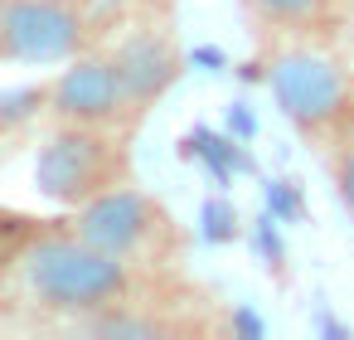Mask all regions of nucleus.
Instances as JSON below:
<instances>
[{
  "label": "nucleus",
  "instance_id": "nucleus-3",
  "mask_svg": "<svg viewBox=\"0 0 354 340\" xmlns=\"http://www.w3.org/2000/svg\"><path fill=\"white\" fill-rule=\"evenodd\" d=\"M267 88L296 136L325 151L344 141L354 107V69H344L325 44H277L267 59Z\"/></svg>",
  "mask_w": 354,
  "mask_h": 340
},
{
  "label": "nucleus",
  "instance_id": "nucleus-12",
  "mask_svg": "<svg viewBox=\"0 0 354 340\" xmlns=\"http://www.w3.org/2000/svg\"><path fill=\"white\" fill-rule=\"evenodd\" d=\"M44 117V83L39 88H15V93H0V132H15L25 122Z\"/></svg>",
  "mask_w": 354,
  "mask_h": 340
},
{
  "label": "nucleus",
  "instance_id": "nucleus-9",
  "mask_svg": "<svg viewBox=\"0 0 354 340\" xmlns=\"http://www.w3.org/2000/svg\"><path fill=\"white\" fill-rule=\"evenodd\" d=\"M185 156H194L214 180H233L238 170H252L243 141H238V136H218V132H209V127H194V132L185 136Z\"/></svg>",
  "mask_w": 354,
  "mask_h": 340
},
{
  "label": "nucleus",
  "instance_id": "nucleus-4",
  "mask_svg": "<svg viewBox=\"0 0 354 340\" xmlns=\"http://www.w3.org/2000/svg\"><path fill=\"white\" fill-rule=\"evenodd\" d=\"M35 190L59 209H78L127 180H136V156L127 132L107 127H64L49 122V136L35 146Z\"/></svg>",
  "mask_w": 354,
  "mask_h": 340
},
{
  "label": "nucleus",
  "instance_id": "nucleus-6",
  "mask_svg": "<svg viewBox=\"0 0 354 340\" xmlns=\"http://www.w3.org/2000/svg\"><path fill=\"white\" fill-rule=\"evenodd\" d=\"M44 117L64 122V127H107V132H127V136H136V127L146 122L107 49L102 54L88 49V54L68 59L64 73L44 83Z\"/></svg>",
  "mask_w": 354,
  "mask_h": 340
},
{
  "label": "nucleus",
  "instance_id": "nucleus-1",
  "mask_svg": "<svg viewBox=\"0 0 354 340\" xmlns=\"http://www.w3.org/2000/svg\"><path fill=\"white\" fill-rule=\"evenodd\" d=\"M15 277H20L25 296L39 311L83 321L93 311H107V306H122V301H141L146 296V277H160V272H136L122 258H107L102 248L78 238L73 224H64V229H39L35 238L20 243Z\"/></svg>",
  "mask_w": 354,
  "mask_h": 340
},
{
  "label": "nucleus",
  "instance_id": "nucleus-8",
  "mask_svg": "<svg viewBox=\"0 0 354 340\" xmlns=\"http://www.w3.org/2000/svg\"><path fill=\"white\" fill-rule=\"evenodd\" d=\"M354 0H238L243 20L272 44H330Z\"/></svg>",
  "mask_w": 354,
  "mask_h": 340
},
{
  "label": "nucleus",
  "instance_id": "nucleus-10",
  "mask_svg": "<svg viewBox=\"0 0 354 340\" xmlns=\"http://www.w3.org/2000/svg\"><path fill=\"white\" fill-rule=\"evenodd\" d=\"M204 243H214V248H223V243H233L238 233H243V219H238V209H233V199H223V195H214V199H204V209H199V229H194Z\"/></svg>",
  "mask_w": 354,
  "mask_h": 340
},
{
  "label": "nucleus",
  "instance_id": "nucleus-5",
  "mask_svg": "<svg viewBox=\"0 0 354 340\" xmlns=\"http://www.w3.org/2000/svg\"><path fill=\"white\" fill-rule=\"evenodd\" d=\"M102 35V20L88 0H10L0 30V64L54 69L88 54Z\"/></svg>",
  "mask_w": 354,
  "mask_h": 340
},
{
  "label": "nucleus",
  "instance_id": "nucleus-11",
  "mask_svg": "<svg viewBox=\"0 0 354 340\" xmlns=\"http://www.w3.org/2000/svg\"><path fill=\"white\" fill-rule=\"evenodd\" d=\"M325 170H330V185H335V199L354 219V136H344L325 151Z\"/></svg>",
  "mask_w": 354,
  "mask_h": 340
},
{
  "label": "nucleus",
  "instance_id": "nucleus-13",
  "mask_svg": "<svg viewBox=\"0 0 354 340\" xmlns=\"http://www.w3.org/2000/svg\"><path fill=\"white\" fill-rule=\"evenodd\" d=\"M267 214L277 224H296L301 219V190H296V180H267Z\"/></svg>",
  "mask_w": 354,
  "mask_h": 340
},
{
  "label": "nucleus",
  "instance_id": "nucleus-15",
  "mask_svg": "<svg viewBox=\"0 0 354 340\" xmlns=\"http://www.w3.org/2000/svg\"><path fill=\"white\" fill-rule=\"evenodd\" d=\"M252 132H257V122H252V112L238 102V107H228V136H238V141H252Z\"/></svg>",
  "mask_w": 354,
  "mask_h": 340
},
{
  "label": "nucleus",
  "instance_id": "nucleus-7",
  "mask_svg": "<svg viewBox=\"0 0 354 340\" xmlns=\"http://www.w3.org/2000/svg\"><path fill=\"white\" fill-rule=\"evenodd\" d=\"M107 54H112V64H117V73H122V83H127L131 102L141 107V117H146V112L180 83V73H185V54L175 49L170 30H156V25H141V30L122 35Z\"/></svg>",
  "mask_w": 354,
  "mask_h": 340
},
{
  "label": "nucleus",
  "instance_id": "nucleus-2",
  "mask_svg": "<svg viewBox=\"0 0 354 340\" xmlns=\"http://www.w3.org/2000/svg\"><path fill=\"white\" fill-rule=\"evenodd\" d=\"M68 224L78 238L102 248L107 258H122L136 272H170L189 253V229L170 214V204L146 195L136 180L78 204Z\"/></svg>",
  "mask_w": 354,
  "mask_h": 340
},
{
  "label": "nucleus",
  "instance_id": "nucleus-17",
  "mask_svg": "<svg viewBox=\"0 0 354 340\" xmlns=\"http://www.w3.org/2000/svg\"><path fill=\"white\" fill-rule=\"evenodd\" d=\"M344 136H354V107H349V132H344Z\"/></svg>",
  "mask_w": 354,
  "mask_h": 340
},
{
  "label": "nucleus",
  "instance_id": "nucleus-14",
  "mask_svg": "<svg viewBox=\"0 0 354 340\" xmlns=\"http://www.w3.org/2000/svg\"><path fill=\"white\" fill-rule=\"evenodd\" d=\"M252 233H257V253L267 258V267H281V262H286V248H281V238H277V219L262 214Z\"/></svg>",
  "mask_w": 354,
  "mask_h": 340
},
{
  "label": "nucleus",
  "instance_id": "nucleus-16",
  "mask_svg": "<svg viewBox=\"0 0 354 340\" xmlns=\"http://www.w3.org/2000/svg\"><path fill=\"white\" fill-rule=\"evenodd\" d=\"M6 6H10V0H0V30H6Z\"/></svg>",
  "mask_w": 354,
  "mask_h": 340
}]
</instances>
